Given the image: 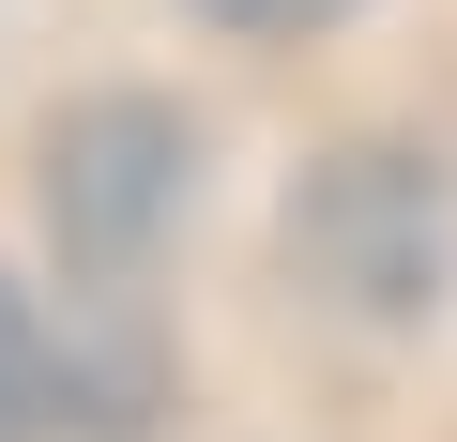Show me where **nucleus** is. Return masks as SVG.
<instances>
[{"mask_svg":"<svg viewBox=\"0 0 457 442\" xmlns=\"http://www.w3.org/2000/svg\"><path fill=\"white\" fill-rule=\"evenodd\" d=\"M46 427V336H31V305L0 290V442H31Z\"/></svg>","mask_w":457,"mask_h":442,"instance_id":"1","label":"nucleus"},{"mask_svg":"<svg viewBox=\"0 0 457 442\" xmlns=\"http://www.w3.org/2000/svg\"><path fill=\"white\" fill-rule=\"evenodd\" d=\"M198 16H228V31H336L351 0H198Z\"/></svg>","mask_w":457,"mask_h":442,"instance_id":"2","label":"nucleus"}]
</instances>
